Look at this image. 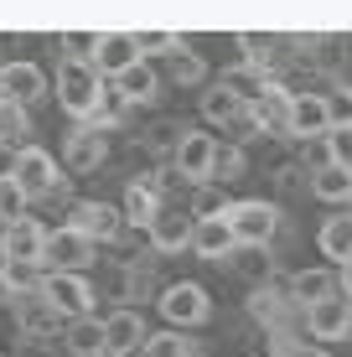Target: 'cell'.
I'll list each match as a JSON object with an SVG mask.
<instances>
[{"mask_svg":"<svg viewBox=\"0 0 352 357\" xmlns=\"http://www.w3.org/2000/svg\"><path fill=\"white\" fill-rule=\"evenodd\" d=\"M213 161H217V140H213V135H187V140H181V151H176L181 176H192V181L213 176Z\"/></svg>","mask_w":352,"mask_h":357,"instance_id":"cell-12","label":"cell"},{"mask_svg":"<svg viewBox=\"0 0 352 357\" xmlns=\"http://www.w3.org/2000/svg\"><path fill=\"white\" fill-rule=\"evenodd\" d=\"M68 347H72V357H93V352H104V321H89V316H72Z\"/></svg>","mask_w":352,"mask_h":357,"instance_id":"cell-22","label":"cell"},{"mask_svg":"<svg viewBox=\"0 0 352 357\" xmlns=\"http://www.w3.org/2000/svg\"><path fill=\"white\" fill-rule=\"evenodd\" d=\"M234 109H238L234 93H213V98H208V114H217V119H234Z\"/></svg>","mask_w":352,"mask_h":357,"instance_id":"cell-30","label":"cell"},{"mask_svg":"<svg viewBox=\"0 0 352 357\" xmlns=\"http://www.w3.org/2000/svg\"><path fill=\"white\" fill-rule=\"evenodd\" d=\"M47 78L36 63H6V73H0V93L10 98V104H31V98H42Z\"/></svg>","mask_w":352,"mask_h":357,"instance_id":"cell-10","label":"cell"},{"mask_svg":"<svg viewBox=\"0 0 352 357\" xmlns=\"http://www.w3.org/2000/svg\"><path fill=\"white\" fill-rule=\"evenodd\" d=\"M342 295H347V301H352V259L342 264Z\"/></svg>","mask_w":352,"mask_h":357,"instance_id":"cell-32","label":"cell"},{"mask_svg":"<svg viewBox=\"0 0 352 357\" xmlns=\"http://www.w3.org/2000/svg\"><path fill=\"white\" fill-rule=\"evenodd\" d=\"M140 337H145V321H140L135 311H114V316L104 321V352H119V357H125L130 347H140Z\"/></svg>","mask_w":352,"mask_h":357,"instance_id":"cell-15","label":"cell"},{"mask_svg":"<svg viewBox=\"0 0 352 357\" xmlns=\"http://www.w3.org/2000/svg\"><path fill=\"white\" fill-rule=\"evenodd\" d=\"M130 63H140L135 36L109 31V36H99V42H93V68H99V73H125Z\"/></svg>","mask_w":352,"mask_h":357,"instance_id":"cell-11","label":"cell"},{"mask_svg":"<svg viewBox=\"0 0 352 357\" xmlns=\"http://www.w3.org/2000/svg\"><path fill=\"white\" fill-rule=\"evenodd\" d=\"M42 301L52 305L57 316H89L93 311V290L83 275H72V269H52V275H42Z\"/></svg>","mask_w":352,"mask_h":357,"instance_id":"cell-2","label":"cell"},{"mask_svg":"<svg viewBox=\"0 0 352 357\" xmlns=\"http://www.w3.org/2000/svg\"><path fill=\"white\" fill-rule=\"evenodd\" d=\"M332 155L342 166H352V125H337V135H332Z\"/></svg>","mask_w":352,"mask_h":357,"instance_id":"cell-28","label":"cell"},{"mask_svg":"<svg viewBox=\"0 0 352 357\" xmlns=\"http://www.w3.org/2000/svg\"><path fill=\"white\" fill-rule=\"evenodd\" d=\"M125 357H192V342H181L176 331H155V337H140V347H130Z\"/></svg>","mask_w":352,"mask_h":357,"instance_id":"cell-21","label":"cell"},{"mask_svg":"<svg viewBox=\"0 0 352 357\" xmlns=\"http://www.w3.org/2000/svg\"><path fill=\"white\" fill-rule=\"evenodd\" d=\"M10 176L21 181V192H26V197H42V192L57 187V161L47 151H31V145H26V151L10 161Z\"/></svg>","mask_w":352,"mask_h":357,"instance_id":"cell-7","label":"cell"},{"mask_svg":"<svg viewBox=\"0 0 352 357\" xmlns=\"http://www.w3.org/2000/svg\"><path fill=\"white\" fill-rule=\"evenodd\" d=\"M0 259H6V228H0Z\"/></svg>","mask_w":352,"mask_h":357,"instance_id":"cell-33","label":"cell"},{"mask_svg":"<svg viewBox=\"0 0 352 357\" xmlns=\"http://www.w3.org/2000/svg\"><path fill=\"white\" fill-rule=\"evenodd\" d=\"M0 295H6V280H0Z\"/></svg>","mask_w":352,"mask_h":357,"instance_id":"cell-34","label":"cell"},{"mask_svg":"<svg viewBox=\"0 0 352 357\" xmlns=\"http://www.w3.org/2000/svg\"><path fill=\"white\" fill-rule=\"evenodd\" d=\"M42 238H47L42 223H31L26 213L6 223V254L10 259H42Z\"/></svg>","mask_w":352,"mask_h":357,"instance_id":"cell-14","label":"cell"},{"mask_svg":"<svg viewBox=\"0 0 352 357\" xmlns=\"http://www.w3.org/2000/svg\"><path fill=\"white\" fill-rule=\"evenodd\" d=\"M217 213H228V202H223L217 192H202V197H197V218H217Z\"/></svg>","mask_w":352,"mask_h":357,"instance_id":"cell-29","label":"cell"},{"mask_svg":"<svg viewBox=\"0 0 352 357\" xmlns=\"http://www.w3.org/2000/svg\"><path fill=\"white\" fill-rule=\"evenodd\" d=\"M316 243H321V254H326V259L347 264V259H352V213L326 218V223H321V233H316Z\"/></svg>","mask_w":352,"mask_h":357,"instance_id":"cell-16","label":"cell"},{"mask_svg":"<svg viewBox=\"0 0 352 357\" xmlns=\"http://www.w3.org/2000/svg\"><path fill=\"white\" fill-rule=\"evenodd\" d=\"M161 316L171 326H202L208 321V290L197 280H176L171 290H161Z\"/></svg>","mask_w":352,"mask_h":357,"instance_id":"cell-4","label":"cell"},{"mask_svg":"<svg viewBox=\"0 0 352 357\" xmlns=\"http://www.w3.org/2000/svg\"><path fill=\"white\" fill-rule=\"evenodd\" d=\"M316 197H326V202H352V166H342V161L321 166V176H316Z\"/></svg>","mask_w":352,"mask_h":357,"instance_id":"cell-20","label":"cell"},{"mask_svg":"<svg viewBox=\"0 0 352 357\" xmlns=\"http://www.w3.org/2000/svg\"><path fill=\"white\" fill-rule=\"evenodd\" d=\"M285 357H326V352H321V347H290Z\"/></svg>","mask_w":352,"mask_h":357,"instance_id":"cell-31","label":"cell"},{"mask_svg":"<svg viewBox=\"0 0 352 357\" xmlns=\"http://www.w3.org/2000/svg\"><path fill=\"white\" fill-rule=\"evenodd\" d=\"M306 321H311V337H316V342H337V337H347V331H352V301L332 290L326 301L306 305Z\"/></svg>","mask_w":352,"mask_h":357,"instance_id":"cell-6","label":"cell"},{"mask_svg":"<svg viewBox=\"0 0 352 357\" xmlns=\"http://www.w3.org/2000/svg\"><path fill=\"white\" fill-rule=\"evenodd\" d=\"M26 202H31V197L21 192V181L10 176V171H0V223H10V218H21V213H26Z\"/></svg>","mask_w":352,"mask_h":357,"instance_id":"cell-24","label":"cell"},{"mask_svg":"<svg viewBox=\"0 0 352 357\" xmlns=\"http://www.w3.org/2000/svg\"><path fill=\"white\" fill-rule=\"evenodd\" d=\"M326 119H332V125H352V89H342L337 98H326Z\"/></svg>","mask_w":352,"mask_h":357,"instance_id":"cell-27","label":"cell"},{"mask_svg":"<svg viewBox=\"0 0 352 357\" xmlns=\"http://www.w3.org/2000/svg\"><path fill=\"white\" fill-rule=\"evenodd\" d=\"M332 285H337V280H332V269H300V275L296 280H290V301H296V305H316V301H326V295H332Z\"/></svg>","mask_w":352,"mask_h":357,"instance_id":"cell-17","label":"cell"},{"mask_svg":"<svg viewBox=\"0 0 352 357\" xmlns=\"http://www.w3.org/2000/svg\"><path fill=\"white\" fill-rule=\"evenodd\" d=\"M114 78H119V93H125V98H135V104L155 93V73L145 68V63H130L125 73H114Z\"/></svg>","mask_w":352,"mask_h":357,"instance_id":"cell-23","label":"cell"},{"mask_svg":"<svg viewBox=\"0 0 352 357\" xmlns=\"http://www.w3.org/2000/svg\"><path fill=\"white\" fill-rule=\"evenodd\" d=\"M57 98H63V109H68V114H78V119L99 114V104H104V73L93 63H83V57H72V63H63V73H57Z\"/></svg>","mask_w":352,"mask_h":357,"instance_id":"cell-1","label":"cell"},{"mask_svg":"<svg viewBox=\"0 0 352 357\" xmlns=\"http://www.w3.org/2000/svg\"><path fill=\"white\" fill-rule=\"evenodd\" d=\"M42 259H10L6 254V264H0V280H6V290H16V295H31V290H42Z\"/></svg>","mask_w":352,"mask_h":357,"instance_id":"cell-18","label":"cell"},{"mask_svg":"<svg viewBox=\"0 0 352 357\" xmlns=\"http://www.w3.org/2000/svg\"><path fill=\"white\" fill-rule=\"evenodd\" d=\"M228 228H234L238 243H270L275 228H280V213L270 202H228Z\"/></svg>","mask_w":352,"mask_h":357,"instance_id":"cell-3","label":"cell"},{"mask_svg":"<svg viewBox=\"0 0 352 357\" xmlns=\"http://www.w3.org/2000/svg\"><path fill=\"white\" fill-rule=\"evenodd\" d=\"M99 155H104V140H99V135H72V140H68V166L89 171V166H99Z\"/></svg>","mask_w":352,"mask_h":357,"instance_id":"cell-25","label":"cell"},{"mask_svg":"<svg viewBox=\"0 0 352 357\" xmlns=\"http://www.w3.org/2000/svg\"><path fill=\"white\" fill-rule=\"evenodd\" d=\"M192 223H197V218H181V213H155L145 228H151V243H155V249L176 254V249H187V243H192Z\"/></svg>","mask_w":352,"mask_h":357,"instance_id":"cell-13","label":"cell"},{"mask_svg":"<svg viewBox=\"0 0 352 357\" xmlns=\"http://www.w3.org/2000/svg\"><path fill=\"white\" fill-rule=\"evenodd\" d=\"M72 228H78L89 243H109V238H119V228H125V213L109 207V202H83V207H72Z\"/></svg>","mask_w":352,"mask_h":357,"instance_id":"cell-8","label":"cell"},{"mask_svg":"<svg viewBox=\"0 0 352 357\" xmlns=\"http://www.w3.org/2000/svg\"><path fill=\"white\" fill-rule=\"evenodd\" d=\"M42 264H52V269H72L78 275L83 264H93V243L83 238L72 223H63L57 233H47L42 238Z\"/></svg>","mask_w":352,"mask_h":357,"instance_id":"cell-5","label":"cell"},{"mask_svg":"<svg viewBox=\"0 0 352 357\" xmlns=\"http://www.w3.org/2000/svg\"><path fill=\"white\" fill-rule=\"evenodd\" d=\"M119 213H125L130 223H151L161 207H155V192H151V187H130V192H125V207H119Z\"/></svg>","mask_w":352,"mask_h":357,"instance_id":"cell-26","label":"cell"},{"mask_svg":"<svg viewBox=\"0 0 352 357\" xmlns=\"http://www.w3.org/2000/svg\"><path fill=\"white\" fill-rule=\"evenodd\" d=\"M234 243H238L234 228H228V218L217 213V218H197V223H192V243H187V249H197L202 259H223Z\"/></svg>","mask_w":352,"mask_h":357,"instance_id":"cell-9","label":"cell"},{"mask_svg":"<svg viewBox=\"0 0 352 357\" xmlns=\"http://www.w3.org/2000/svg\"><path fill=\"white\" fill-rule=\"evenodd\" d=\"M332 119H326V98H290V130L296 135H321Z\"/></svg>","mask_w":352,"mask_h":357,"instance_id":"cell-19","label":"cell"}]
</instances>
